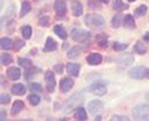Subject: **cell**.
Here are the masks:
<instances>
[{
	"mask_svg": "<svg viewBox=\"0 0 149 121\" xmlns=\"http://www.w3.org/2000/svg\"><path fill=\"white\" fill-rule=\"evenodd\" d=\"M29 89L32 91H41V85L37 82H31L29 85Z\"/></svg>",
	"mask_w": 149,
	"mask_h": 121,
	"instance_id": "cell-34",
	"label": "cell"
},
{
	"mask_svg": "<svg viewBox=\"0 0 149 121\" xmlns=\"http://www.w3.org/2000/svg\"><path fill=\"white\" fill-rule=\"evenodd\" d=\"M144 39H146L147 41H149V31H148L147 34H146V36H144Z\"/></svg>",
	"mask_w": 149,
	"mask_h": 121,
	"instance_id": "cell-42",
	"label": "cell"
},
{
	"mask_svg": "<svg viewBox=\"0 0 149 121\" xmlns=\"http://www.w3.org/2000/svg\"><path fill=\"white\" fill-rule=\"evenodd\" d=\"M0 46H1V49H4V50L13 49L14 41L10 38H1V40H0Z\"/></svg>",
	"mask_w": 149,
	"mask_h": 121,
	"instance_id": "cell-14",
	"label": "cell"
},
{
	"mask_svg": "<svg viewBox=\"0 0 149 121\" xmlns=\"http://www.w3.org/2000/svg\"><path fill=\"white\" fill-rule=\"evenodd\" d=\"M146 71H147V68L138 66V68H134L132 70H129L128 74L133 79H146Z\"/></svg>",
	"mask_w": 149,
	"mask_h": 121,
	"instance_id": "cell-6",
	"label": "cell"
},
{
	"mask_svg": "<svg viewBox=\"0 0 149 121\" xmlns=\"http://www.w3.org/2000/svg\"><path fill=\"white\" fill-rule=\"evenodd\" d=\"M85 21L87 26L92 27V29H101L104 26V19L98 14H88L85 18Z\"/></svg>",
	"mask_w": 149,
	"mask_h": 121,
	"instance_id": "cell-1",
	"label": "cell"
},
{
	"mask_svg": "<svg viewBox=\"0 0 149 121\" xmlns=\"http://www.w3.org/2000/svg\"><path fill=\"white\" fill-rule=\"evenodd\" d=\"M55 13L57 16H63L66 14V3L63 0H56L55 1Z\"/></svg>",
	"mask_w": 149,
	"mask_h": 121,
	"instance_id": "cell-7",
	"label": "cell"
},
{
	"mask_svg": "<svg viewBox=\"0 0 149 121\" xmlns=\"http://www.w3.org/2000/svg\"><path fill=\"white\" fill-rule=\"evenodd\" d=\"M39 23H40L41 26H47V25L50 24V18H49V16H41L40 20H39Z\"/></svg>",
	"mask_w": 149,
	"mask_h": 121,
	"instance_id": "cell-32",
	"label": "cell"
},
{
	"mask_svg": "<svg viewBox=\"0 0 149 121\" xmlns=\"http://www.w3.org/2000/svg\"><path fill=\"white\" fill-rule=\"evenodd\" d=\"M81 53V49L80 48H72L71 50L68 51V58L70 59H73V58H77Z\"/></svg>",
	"mask_w": 149,
	"mask_h": 121,
	"instance_id": "cell-27",
	"label": "cell"
},
{
	"mask_svg": "<svg viewBox=\"0 0 149 121\" xmlns=\"http://www.w3.org/2000/svg\"><path fill=\"white\" fill-rule=\"evenodd\" d=\"M98 1H102V3H108L109 0H98Z\"/></svg>",
	"mask_w": 149,
	"mask_h": 121,
	"instance_id": "cell-44",
	"label": "cell"
},
{
	"mask_svg": "<svg viewBox=\"0 0 149 121\" xmlns=\"http://www.w3.org/2000/svg\"><path fill=\"white\" fill-rule=\"evenodd\" d=\"M127 44H119V43H114L113 44V49L118 50V51H122V50H125L127 49Z\"/></svg>",
	"mask_w": 149,
	"mask_h": 121,
	"instance_id": "cell-35",
	"label": "cell"
},
{
	"mask_svg": "<svg viewBox=\"0 0 149 121\" xmlns=\"http://www.w3.org/2000/svg\"><path fill=\"white\" fill-rule=\"evenodd\" d=\"M45 79H46V87L50 92H52L55 90L56 86V80H55V74L52 71H46L45 72Z\"/></svg>",
	"mask_w": 149,
	"mask_h": 121,
	"instance_id": "cell-5",
	"label": "cell"
},
{
	"mask_svg": "<svg viewBox=\"0 0 149 121\" xmlns=\"http://www.w3.org/2000/svg\"><path fill=\"white\" fill-rule=\"evenodd\" d=\"M19 64H20V66L25 68V69L31 68V65H32V63H31L30 59H24V58H20V59H19Z\"/></svg>",
	"mask_w": 149,
	"mask_h": 121,
	"instance_id": "cell-26",
	"label": "cell"
},
{
	"mask_svg": "<svg viewBox=\"0 0 149 121\" xmlns=\"http://www.w3.org/2000/svg\"><path fill=\"white\" fill-rule=\"evenodd\" d=\"M29 101H30L31 105H37L40 102V97L37 95H35V94H32V95L29 96Z\"/></svg>",
	"mask_w": 149,
	"mask_h": 121,
	"instance_id": "cell-30",
	"label": "cell"
},
{
	"mask_svg": "<svg viewBox=\"0 0 149 121\" xmlns=\"http://www.w3.org/2000/svg\"><path fill=\"white\" fill-rule=\"evenodd\" d=\"M20 75H21L20 69H17V68H10L8 70V76L10 77L11 80H19V79H20Z\"/></svg>",
	"mask_w": 149,
	"mask_h": 121,
	"instance_id": "cell-12",
	"label": "cell"
},
{
	"mask_svg": "<svg viewBox=\"0 0 149 121\" xmlns=\"http://www.w3.org/2000/svg\"><path fill=\"white\" fill-rule=\"evenodd\" d=\"M57 49V43H56L55 40H52L51 38H47L46 40V44H45V51H54Z\"/></svg>",
	"mask_w": 149,
	"mask_h": 121,
	"instance_id": "cell-15",
	"label": "cell"
},
{
	"mask_svg": "<svg viewBox=\"0 0 149 121\" xmlns=\"http://www.w3.org/2000/svg\"><path fill=\"white\" fill-rule=\"evenodd\" d=\"M113 8L116 9V10H122V9H127L128 5H124V4L122 3V0H116L114 4H113Z\"/></svg>",
	"mask_w": 149,
	"mask_h": 121,
	"instance_id": "cell-29",
	"label": "cell"
},
{
	"mask_svg": "<svg viewBox=\"0 0 149 121\" xmlns=\"http://www.w3.org/2000/svg\"><path fill=\"white\" fill-rule=\"evenodd\" d=\"M118 63H119L120 65H124V66H127V65H129V64L133 63V56H132V55H129V54L122 55V56H119Z\"/></svg>",
	"mask_w": 149,
	"mask_h": 121,
	"instance_id": "cell-16",
	"label": "cell"
},
{
	"mask_svg": "<svg viewBox=\"0 0 149 121\" xmlns=\"http://www.w3.org/2000/svg\"><path fill=\"white\" fill-rule=\"evenodd\" d=\"M120 20H122L120 15H116V16L113 18V20H112V26H113V27H119V25H120Z\"/></svg>",
	"mask_w": 149,
	"mask_h": 121,
	"instance_id": "cell-31",
	"label": "cell"
},
{
	"mask_svg": "<svg viewBox=\"0 0 149 121\" xmlns=\"http://www.w3.org/2000/svg\"><path fill=\"white\" fill-rule=\"evenodd\" d=\"M21 34H22V36H24V39H30V36H31V27L29 25L22 26L21 27Z\"/></svg>",
	"mask_w": 149,
	"mask_h": 121,
	"instance_id": "cell-25",
	"label": "cell"
},
{
	"mask_svg": "<svg viewBox=\"0 0 149 121\" xmlns=\"http://www.w3.org/2000/svg\"><path fill=\"white\" fill-rule=\"evenodd\" d=\"M97 41H98V45L101 46V48H106L107 46V39H100V36H98V39H97Z\"/></svg>",
	"mask_w": 149,
	"mask_h": 121,
	"instance_id": "cell-39",
	"label": "cell"
},
{
	"mask_svg": "<svg viewBox=\"0 0 149 121\" xmlns=\"http://www.w3.org/2000/svg\"><path fill=\"white\" fill-rule=\"evenodd\" d=\"M5 116H6L5 111H4V110H1V117H0V120H5Z\"/></svg>",
	"mask_w": 149,
	"mask_h": 121,
	"instance_id": "cell-41",
	"label": "cell"
},
{
	"mask_svg": "<svg viewBox=\"0 0 149 121\" xmlns=\"http://www.w3.org/2000/svg\"><path fill=\"white\" fill-rule=\"evenodd\" d=\"M134 50H136V53H138V54H144L147 51V48L144 46V44L143 43H141V41H138V43L134 45Z\"/></svg>",
	"mask_w": 149,
	"mask_h": 121,
	"instance_id": "cell-24",
	"label": "cell"
},
{
	"mask_svg": "<svg viewBox=\"0 0 149 121\" xmlns=\"http://www.w3.org/2000/svg\"><path fill=\"white\" fill-rule=\"evenodd\" d=\"M54 31L57 34L60 38L61 39H66L67 38V34H66V31H65V29L61 26V25H56L55 27H54Z\"/></svg>",
	"mask_w": 149,
	"mask_h": 121,
	"instance_id": "cell-20",
	"label": "cell"
},
{
	"mask_svg": "<svg viewBox=\"0 0 149 121\" xmlns=\"http://www.w3.org/2000/svg\"><path fill=\"white\" fill-rule=\"evenodd\" d=\"M88 91L97 95V96H103L107 92V89H106V86L103 85V84L100 81V82H96V84H93V85H91L90 87H88Z\"/></svg>",
	"mask_w": 149,
	"mask_h": 121,
	"instance_id": "cell-4",
	"label": "cell"
},
{
	"mask_svg": "<svg viewBox=\"0 0 149 121\" xmlns=\"http://www.w3.org/2000/svg\"><path fill=\"white\" fill-rule=\"evenodd\" d=\"M55 69H56V72H58V74L62 72V65H56Z\"/></svg>",
	"mask_w": 149,
	"mask_h": 121,
	"instance_id": "cell-40",
	"label": "cell"
},
{
	"mask_svg": "<svg viewBox=\"0 0 149 121\" xmlns=\"http://www.w3.org/2000/svg\"><path fill=\"white\" fill-rule=\"evenodd\" d=\"M81 97V95L78 94V95H73L72 97H71V100H70V102H67V106H66V111H70L71 110V108H73L74 105H77L78 102H80L82 99H80Z\"/></svg>",
	"mask_w": 149,
	"mask_h": 121,
	"instance_id": "cell-17",
	"label": "cell"
},
{
	"mask_svg": "<svg viewBox=\"0 0 149 121\" xmlns=\"http://www.w3.org/2000/svg\"><path fill=\"white\" fill-rule=\"evenodd\" d=\"M72 86H73V80L70 77H65L60 82V87H61L62 91H68L70 89H72Z\"/></svg>",
	"mask_w": 149,
	"mask_h": 121,
	"instance_id": "cell-11",
	"label": "cell"
},
{
	"mask_svg": "<svg viewBox=\"0 0 149 121\" xmlns=\"http://www.w3.org/2000/svg\"><path fill=\"white\" fill-rule=\"evenodd\" d=\"M133 116L137 120L149 121V105H138L133 110Z\"/></svg>",
	"mask_w": 149,
	"mask_h": 121,
	"instance_id": "cell-2",
	"label": "cell"
},
{
	"mask_svg": "<svg viewBox=\"0 0 149 121\" xmlns=\"http://www.w3.org/2000/svg\"><path fill=\"white\" fill-rule=\"evenodd\" d=\"M146 13H147V6L146 5H141L136 10V14H137V15H139V16H143Z\"/></svg>",
	"mask_w": 149,
	"mask_h": 121,
	"instance_id": "cell-33",
	"label": "cell"
},
{
	"mask_svg": "<svg viewBox=\"0 0 149 121\" xmlns=\"http://www.w3.org/2000/svg\"><path fill=\"white\" fill-rule=\"evenodd\" d=\"M11 63H13L11 55H9V54H3L1 55V64L3 65H9V64H11Z\"/></svg>",
	"mask_w": 149,
	"mask_h": 121,
	"instance_id": "cell-28",
	"label": "cell"
},
{
	"mask_svg": "<svg viewBox=\"0 0 149 121\" xmlns=\"http://www.w3.org/2000/svg\"><path fill=\"white\" fill-rule=\"evenodd\" d=\"M72 9H73V15H74V16H80V15H82L83 8H82V4H81L80 1H77V0L72 1Z\"/></svg>",
	"mask_w": 149,
	"mask_h": 121,
	"instance_id": "cell-13",
	"label": "cell"
},
{
	"mask_svg": "<svg viewBox=\"0 0 149 121\" xmlns=\"http://www.w3.org/2000/svg\"><path fill=\"white\" fill-rule=\"evenodd\" d=\"M0 102L4 105V104H9L10 102V97H9V95H5V94H1V100H0Z\"/></svg>",
	"mask_w": 149,
	"mask_h": 121,
	"instance_id": "cell-37",
	"label": "cell"
},
{
	"mask_svg": "<svg viewBox=\"0 0 149 121\" xmlns=\"http://www.w3.org/2000/svg\"><path fill=\"white\" fill-rule=\"evenodd\" d=\"M30 9H31L30 4L27 3V1H24V3H22V5H21V11H20V16H21V18H22V16H25L26 14L30 11Z\"/></svg>",
	"mask_w": 149,
	"mask_h": 121,
	"instance_id": "cell-23",
	"label": "cell"
},
{
	"mask_svg": "<svg viewBox=\"0 0 149 121\" xmlns=\"http://www.w3.org/2000/svg\"><path fill=\"white\" fill-rule=\"evenodd\" d=\"M66 70L70 75L72 76H77L78 72H80V65L78 64H73V63H68L66 65Z\"/></svg>",
	"mask_w": 149,
	"mask_h": 121,
	"instance_id": "cell-9",
	"label": "cell"
},
{
	"mask_svg": "<svg viewBox=\"0 0 149 121\" xmlns=\"http://www.w3.org/2000/svg\"><path fill=\"white\" fill-rule=\"evenodd\" d=\"M74 117L80 121H83L87 119V114H86V110L83 108H77L76 111H74Z\"/></svg>",
	"mask_w": 149,
	"mask_h": 121,
	"instance_id": "cell-18",
	"label": "cell"
},
{
	"mask_svg": "<svg viewBox=\"0 0 149 121\" xmlns=\"http://www.w3.org/2000/svg\"><path fill=\"white\" fill-rule=\"evenodd\" d=\"M146 79H149V69H147L146 71Z\"/></svg>",
	"mask_w": 149,
	"mask_h": 121,
	"instance_id": "cell-43",
	"label": "cell"
},
{
	"mask_svg": "<svg viewBox=\"0 0 149 121\" xmlns=\"http://www.w3.org/2000/svg\"><path fill=\"white\" fill-rule=\"evenodd\" d=\"M112 121H128L129 119L125 117V116H120V115H113L112 116Z\"/></svg>",
	"mask_w": 149,
	"mask_h": 121,
	"instance_id": "cell-36",
	"label": "cell"
},
{
	"mask_svg": "<svg viewBox=\"0 0 149 121\" xmlns=\"http://www.w3.org/2000/svg\"><path fill=\"white\" fill-rule=\"evenodd\" d=\"M87 63L91 64V65H98V64L102 63V56L100 54H97V53L90 54L87 56Z\"/></svg>",
	"mask_w": 149,
	"mask_h": 121,
	"instance_id": "cell-10",
	"label": "cell"
},
{
	"mask_svg": "<svg viewBox=\"0 0 149 121\" xmlns=\"http://www.w3.org/2000/svg\"><path fill=\"white\" fill-rule=\"evenodd\" d=\"M128 1H136V0H128Z\"/></svg>",
	"mask_w": 149,
	"mask_h": 121,
	"instance_id": "cell-45",
	"label": "cell"
},
{
	"mask_svg": "<svg viewBox=\"0 0 149 121\" xmlns=\"http://www.w3.org/2000/svg\"><path fill=\"white\" fill-rule=\"evenodd\" d=\"M102 108H103V104H102L100 100H95V101L90 102V105H88V111H90L92 115H95V114L98 113Z\"/></svg>",
	"mask_w": 149,
	"mask_h": 121,
	"instance_id": "cell-8",
	"label": "cell"
},
{
	"mask_svg": "<svg viewBox=\"0 0 149 121\" xmlns=\"http://www.w3.org/2000/svg\"><path fill=\"white\" fill-rule=\"evenodd\" d=\"M123 24H124V26H127V27H134L136 26V23H134V19L130 15H125L124 16V20H123Z\"/></svg>",
	"mask_w": 149,
	"mask_h": 121,
	"instance_id": "cell-22",
	"label": "cell"
},
{
	"mask_svg": "<svg viewBox=\"0 0 149 121\" xmlns=\"http://www.w3.org/2000/svg\"><path fill=\"white\" fill-rule=\"evenodd\" d=\"M15 43H16V45H15V50H20V49L22 48V46H24V41L20 40V39L15 40Z\"/></svg>",
	"mask_w": 149,
	"mask_h": 121,
	"instance_id": "cell-38",
	"label": "cell"
},
{
	"mask_svg": "<svg viewBox=\"0 0 149 121\" xmlns=\"http://www.w3.org/2000/svg\"><path fill=\"white\" fill-rule=\"evenodd\" d=\"M11 91H13V94H15V95H24L26 89H25L24 85H21V84H16V85L13 86Z\"/></svg>",
	"mask_w": 149,
	"mask_h": 121,
	"instance_id": "cell-19",
	"label": "cell"
},
{
	"mask_svg": "<svg viewBox=\"0 0 149 121\" xmlns=\"http://www.w3.org/2000/svg\"><path fill=\"white\" fill-rule=\"evenodd\" d=\"M147 97H148V100H149V94H148V95H147Z\"/></svg>",
	"mask_w": 149,
	"mask_h": 121,
	"instance_id": "cell-46",
	"label": "cell"
},
{
	"mask_svg": "<svg viewBox=\"0 0 149 121\" xmlns=\"http://www.w3.org/2000/svg\"><path fill=\"white\" fill-rule=\"evenodd\" d=\"M72 39H74L76 41H80V43H88V40H90V32H87L82 29H73L72 32Z\"/></svg>",
	"mask_w": 149,
	"mask_h": 121,
	"instance_id": "cell-3",
	"label": "cell"
},
{
	"mask_svg": "<svg viewBox=\"0 0 149 121\" xmlns=\"http://www.w3.org/2000/svg\"><path fill=\"white\" fill-rule=\"evenodd\" d=\"M22 109H24V102H22V101H15V102H14V105H13V111H11V113L15 115L17 113H20Z\"/></svg>",
	"mask_w": 149,
	"mask_h": 121,
	"instance_id": "cell-21",
	"label": "cell"
}]
</instances>
